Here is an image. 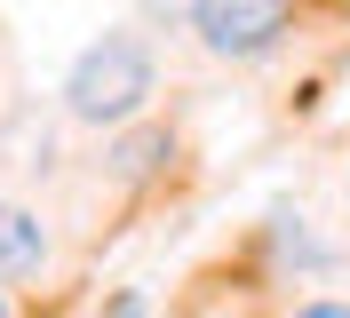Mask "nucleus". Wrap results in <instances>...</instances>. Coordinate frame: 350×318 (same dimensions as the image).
Masks as SVG:
<instances>
[{"label":"nucleus","mask_w":350,"mask_h":318,"mask_svg":"<svg viewBox=\"0 0 350 318\" xmlns=\"http://www.w3.org/2000/svg\"><path fill=\"white\" fill-rule=\"evenodd\" d=\"M152 96H159V64H152V40L144 32H104L64 72V111L80 127H128Z\"/></svg>","instance_id":"obj_1"},{"label":"nucleus","mask_w":350,"mask_h":318,"mask_svg":"<svg viewBox=\"0 0 350 318\" xmlns=\"http://www.w3.org/2000/svg\"><path fill=\"white\" fill-rule=\"evenodd\" d=\"M183 24L215 64H255L295 32V0H191Z\"/></svg>","instance_id":"obj_2"},{"label":"nucleus","mask_w":350,"mask_h":318,"mask_svg":"<svg viewBox=\"0 0 350 318\" xmlns=\"http://www.w3.org/2000/svg\"><path fill=\"white\" fill-rule=\"evenodd\" d=\"M48 263V223L24 199H0V287L8 278H32Z\"/></svg>","instance_id":"obj_3"},{"label":"nucleus","mask_w":350,"mask_h":318,"mask_svg":"<svg viewBox=\"0 0 350 318\" xmlns=\"http://www.w3.org/2000/svg\"><path fill=\"white\" fill-rule=\"evenodd\" d=\"M271 254H279V263H295V271H327V247L310 239L303 215H271Z\"/></svg>","instance_id":"obj_4"},{"label":"nucleus","mask_w":350,"mask_h":318,"mask_svg":"<svg viewBox=\"0 0 350 318\" xmlns=\"http://www.w3.org/2000/svg\"><path fill=\"white\" fill-rule=\"evenodd\" d=\"M159 159H167V135H159V127H152V135H120V144H111V175H128V183H135V175H152Z\"/></svg>","instance_id":"obj_5"},{"label":"nucleus","mask_w":350,"mask_h":318,"mask_svg":"<svg viewBox=\"0 0 350 318\" xmlns=\"http://www.w3.org/2000/svg\"><path fill=\"white\" fill-rule=\"evenodd\" d=\"M96 318H152V302L135 295V287H120V295H111V302H104V310H96Z\"/></svg>","instance_id":"obj_6"},{"label":"nucleus","mask_w":350,"mask_h":318,"mask_svg":"<svg viewBox=\"0 0 350 318\" xmlns=\"http://www.w3.org/2000/svg\"><path fill=\"white\" fill-rule=\"evenodd\" d=\"M286 318H350V302L342 295H319V302H295Z\"/></svg>","instance_id":"obj_7"},{"label":"nucleus","mask_w":350,"mask_h":318,"mask_svg":"<svg viewBox=\"0 0 350 318\" xmlns=\"http://www.w3.org/2000/svg\"><path fill=\"white\" fill-rule=\"evenodd\" d=\"M144 8H152V16H167V24H175V16H191V0H144Z\"/></svg>","instance_id":"obj_8"},{"label":"nucleus","mask_w":350,"mask_h":318,"mask_svg":"<svg viewBox=\"0 0 350 318\" xmlns=\"http://www.w3.org/2000/svg\"><path fill=\"white\" fill-rule=\"evenodd\" d=\"M0 318H8V295H0Z\"/></svg>","instance_id":"obj_9"},{"label":"nucleus","mask_w":350,"mask_h":318,"mask_svg":"<svg viewBox=\"0 0 350 318\" xmlns=\"http://www.w3.org/2000/svg\"><path fill=\"white\" fill-rule=\"evenodd\" d=\"M342 199H350V175H342Z\"/></svg>","instance_id":"obj_10"}]
</instances>
